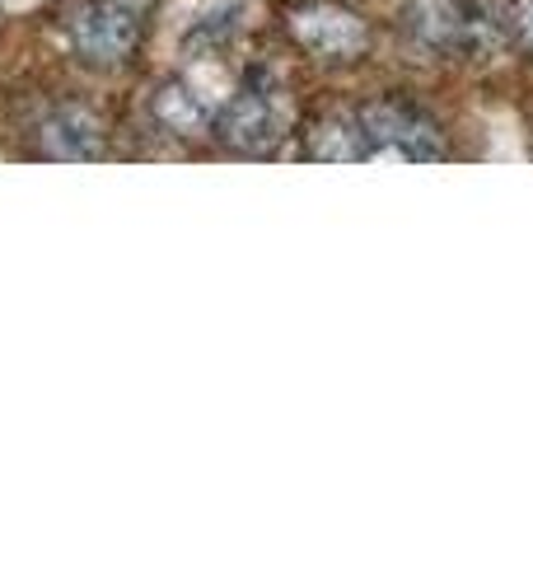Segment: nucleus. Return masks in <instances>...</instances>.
I'll return each instance as SVG.
<instances>
[{
	"mask_svg": "<svg viewBox=\"0 0 533 562\" xmlns=\"http://www.w3.org/2000/svg\"><path fill=\"white\" fill-rule=\"evenodd\" d=\"M155 117L165 122L173 136H202L211 127V109L202 94H192L188 85H159L155 90Z\"/></svg>",
	"mask_w": 533,
	"mask_h": 562,
	"instance_id": "8",
	"label": "nucleus"
},
{
	"mask_svg": "<svg viewBox=\"0 0 533 562\" xmlns=\"http://www.w3.org/2000/svg\"><path fill=\"white\" fill-rule=\"evenodd\" d=\"M402 29L431 57H491L510 38L491 0H407Z\"/></svg>",
	"mask_w": 533,
	"mask_h": 562,
	"instance_id": "1",
	"label": "nucleus"
},
{
	"mask_svg": "<svg viewBox=\"0 0 533 562\" xmlns=\"http://www.w3.org/2000/svg\"><path fill=\"white\" fill-rule=\"evenodd\" d=\"M355 122H361V136H365V160H412V165L444 160L440 122L407 99L365 103Z\"/></svg>",
	"mask_w": 533,
	"mask_h": 562,
	"instance_id": "3",
	"label": "nucleus"
},
{
	"mask_svg": "<svg viewBox=\"0 0 533 562\" xmlns=\"http://www.w3.org/2000/svg\"><path fill=\"white\" fill-rule=\"evenodd\" d=\"M291 33L295 43L314 52V57L324 61H351L361 57V52L370 47V29L361 14H351L342 5H305L291 14Z\"/></svg>",
	"mask_w": 533,
	"mask_h": 562,
	"instance_id": "5",
	"label": "nucleus"
},
{
	"mask_svg": "<svg viewBox=\"0 0 533 562\" xmlns=\"http://www.w3.org/2000/svg\"><path fill=\"white\" fill-rule=\"evenodd\" d=\"M309 160L318 165H355L365 160V136L355 117H324L309 132Z\"/></svg>",
	"mask_w": 533,
	"mask_h": 562,
	"instance_id": "7",
	"label": "nucleus"
},
{
	"mask_svg": "<svg viewBox=\"0 0 533 562\" xmlns=\"http://www.w3.org/2000/svg\"><path fill=\"white\" fill-rule=\"evenodd\" d=\"M506 33L514 47H524L533 57V0H510L506 5Z\"/></svg>",
	"mask_w": 533,
	"mask_h": 562,
	"instance_id": "10",
	"label": "nucleus"
},
{
	"mask_svg": "<svg viewBox=\"0 0 533 562\" xmlns=\"http://www.w3.org/2000/svg\"><path fill=\"white\" fill-rule=\"evenodd\" d=\"M5 5H14V10H29V5H38V0H5Z\"/></svg>",
	"mask_w": 533,
	"mask_h": 562,
	"instance_id": "11",
	"label": "nucleus"
},
{
	"mask_svg": "<svg viewBox=\"0 0 533 562\" xmlns=\"http://www.w3.org/2000/svg\"><path fill=\"white\" fill-rule=\"evenodd\" d=\"M291 132V99L286 85L266 70H253L235 94L220 103L216 117V136L225 146H235L243 155H266L281 146V136Z\"/></svg>",
	"mask_w": 533,
	"mask_h": 562,
	"instance_id": "2",
	"label": "nucleus"
},
{
	"mask_svg": "<svg viewBox=\"0 0 533 562\" xmlns=\"http://www.w3.org/2000/svg\"><path fill=\"white\" fill-rule=\"evenodd\" d=\"M146 0H94L76 14V52L94 66H117L140 38Z\"/></svg>",
	"mask_w": 533,
	"mask_h": 562,
	"instance_id": "4",
	"label": "nucleus"
},
{
	"mask_svg": "<svg viewBox=\"0 0 533 562\" xmlns=\"http://www.w3.org/2000/svg\"><path fill=\"white\" fill-rule=\"evenodd\" d=\"M43 155L66 165H84L103 155V122L99 113L80 109V103H66L43 122Z\"/></svg>",
	"mask_w": 533,
	"mask_h": 562,
	"instance_id": "6",
	"label": "nucleus"
},
{
	"mask_svg": "<svg viewBox=\"0 0 533 562\" xmlns=\"http://www.w3.org/2000/svg\"><path fill=\"white\" fill-rule=\"evenodd\" d=\"M235 29H239V0H216V5H206L197 20L183 29V47L188 52H211V47H220Z\"/></svg>",
	"mask_w": 533,
	"mask_h": 562,
	"instance_id": "9",
	"label": "nucleus"
}]
</instances>
